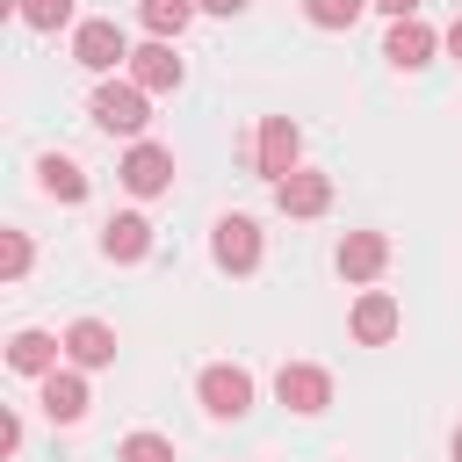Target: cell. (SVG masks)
<instances>
[{
	"instance_id": "6da1fadb",
	"label": "cell",
	"mask_w": 462,
	"mask_h": 462,
	"mask_svg": "<svg viewBox=\"0 0 462 462\" xmlns=\"http://www.w3.org/2000/svg\"><path fill=\"white\" fill-rule=\"evenodd\" d=\"M87 116H94L108 137H137V130L152 123V94H144L137 79H101L94 101H87Z\"/></svg>"
},
{
	"instance_id": "7a4b0ae2",
	"label": "cell",
	"mask_w": 462,
	"mask_h": 462,
	"mask_svg": "<svg viewBox=\"0 0 462 462\" xmlns=\"http://www.w3.org/2000/svg\"><path fill=\"white\" fill-rule=\"evenodd\" d=\"M195 397H202L209 419H245V411H253V375H245L238 361H209V368L195 375Z\"/></svg>"
},
{
	"instance_id": "3957f363",
	"label": "cell",
	"mask_w": 462,
	"mask_h": 462,
	"mask_svg": "<svg viewBox=\"0 0 462 462\" xmlns=\"http://www.w3.org/2000/svg\"><path fill=\"white\" fill-rule=\"evenodd\" d=\"M296 159H303V130H296L289 116H267V123H260V144H253V166L282 188V180L296 173Z\"/></svg>"
},
{
	"instance_id": "277c9868",
	"label": "cell",
	"mask_w": 462,
	"mask_h": 462,
	"mask_svg": "<svg viewBox=\"0 0 462 462\" xmlns=\"http://www.w3.org/2000/svg\"><path fill=\"white\" fill-rule=\"evenodd\" d=\"M209 260H217L224 274H253V267H260V224H253V217H217Z\"/></svg>"
},
{
	"instance_id": "5b68a950",
	"label": "cell",
	"mask_w": 462,
	"mask_h": 462,
	"mask_svg": "<svg viewBox=\"0 0 462 462\" xmlns=\"http://www.w3.org/2000/svg\"><path fill=\"white\" fill-rule=\"evenodd\" d=\"M274 397L289 404V411H325L332 404V375L318 368V361H282V375H274Z\"/></svg>"
},
{
	"instance_id": "8992f818",
	"label": "cell",
	"mask_w": 462,
	"mask_h": 462,
	"mask_svg": "<svg viewBox=\"0 0 462 462\" xmlns=\"http://www.w3.org/2000/svg\"><path fill=\"white\" fill-rule=\"evenodd\" d=\"M116 173H123V188H130V195H166V188H173V152L137 137V144L123 152V166H116Z\"/></svg>"
},
{
	"instance_id": "52a82bcc",
	"label": "cell",
	"mask_w": 462,
	"mask_h": 462,
	"mask_svg": "<svg viewBox=\"0 0 462 462\" xmlns=\"http://www.w3.org/2000/svg\"><path fill=\"white\" fill-rule=\"evenodd\" d=\"M397 325H404V310H397V296H390V289H361V303H354V318H346V332H354L361 346H390V339H397Z\"/></svg>"
},
{
	"instance_id": "ba28073f",
	"label": "cell",
	"mask_w": 462,
	"mask_h": 462,
	"mask_svg": "<svg viewBox=\"0 0 462 462\" xmlns=\"http://www.w3.org/2000/svg\"><path fill=\"white\" fill-rule=\"evenodd\" d=\"M72 58H79L87 72H116V65H130V43H123L116 22H79V29H72Z\"/></svg>"
},
{
	"instance_id": "9c48e42d",
	"label": "cell",
	"mask_w": 462,
	"mask_h": 462,
	"mask_svg": "<svg viewBox=\"0 0 462 462\" xmlns=\"http://www.w3.org/2000/svg\"><path fill=\"white\" fill-rule=\"evenodd\" d=\"M433 51H440V36L411 14V22H390V36H383V58L397 65V72H419V65H433Z\"/></svg>"
},
{
	"instance_id": "30bf717a",
	"label": "cell",
	"mask_w": 462,
	"mask_h": 462,
	"mask_svg": "<svg viewBox=\"0 0 462 462\" xmlns=\"http://www.w3.org/2000/svg\"><path fill=\"white\" fill-rule=\"evenodd\" d=\"M130 79H137L144 94H173V87L188 79V65L173 58V43H159V36H152L144 51H130Z\"/></svg>"
},
{
	"instance_id": "8fae6325",
	"label": "cell",
	"mask_w": 462,
	"mask_h": 462,
	"mask_svg": "<svg viewBox=\"0 0 462 462\" xmlns=\"http://www.w3.org/2000/svg\"><path fill=\"white\" fill-rule=\"evenodd\" d=\"M144 253H152V224H144L137 209H116V217L101 224V260L130 267V260H144Z\"/></svg>"
},
{
	"instance_id": "7c38bea8",
	"label": "cell",
	"mask_w": 462,
	"mask_h": 462,
	"mask_svg": "<svg viewBox=\"0 0 462 462\" xmlns=\"http://www.w3.org/2000/svg\"><path fill=\"white\" fill-rule=\"evenodd\" d=\"M43 419L51 426H79L87 419V375L79 368H51L43 375Z\"/></svg>"
},
{
	"instance_id": "4fadbf2b",
	"label": "cell",
	"mask_w": 462,
	"mask_h": 462,
	"mask_svg": "<svg viewBox=\"0 0 462 462\" xmlns=\"http://www.w3.org/2000/svg\"><path fill=\"white\" fill-rule=\"evenodd\" d=\"M274 202H282V217H325V209H332V180L310 173V166H296V173L274 188Z\"/></svg>"
},
{
	"instance_id": "5bb4252c",
	"label": "cell",
	"mask_w": 462,
	"mask_h": 462,
	"mask_svg": "<svg viewBox=\"0 0 462 462\" xmlns=\"http://www.w3.org/2000/svg\"><path fill=\"white\" fill-rule=\"evenodd\" d=\"M383 267H390V238L383 231H346L339 238V274L346 282H375Z\"/></svg>"
},
{
	"instance_id": "9a60e30c",
	"label": "cell",
	"mask_w": 462,
	"mask_h": 462,
	"mask_svg": "<svg viewBox=\"0 0 462 462\" xmlns=\"http://www.w3.org/2000/svg\"><path fill=\"white\" fill-rule=\"evenodd\" d=\"M65 354H72V368H108V361H116V325L72 318V325H65Z\"/></svg>"
},
{
	"instance_id": "2e32d148",
	"label": "cell",
	"mask_w": 462,
	"mask_h": 462,
	"mask_svg": "<svg viewBox=\"0 0 462 462\" xmlns=\"http://www.w3.org/2000/svg\"><path fill=\"white\" fill-rule=\"evenodd\" d=\"M58 346H65V339H51V332H14V339H7V368L43 383V375L58 368Z\"/></svg>"
},
{
	"instance_id": "e0dca14e",
	"label": "cell",
	"mask_w": 462,
	"mask_h": 462,
	"mask_svg": "<svg viewBox=\"0 0 462 462\" xmlns=\"http://www.w3.org/2000/svg\"><path fill=\"white\" fill-rule=\"evenodd\" d=\"M36 188H43L51 202H87V173H79V159H65V152L36 159Z\"/></svg>"
},
{
	"instance_id": "ac0fdd59",
	"label": "cell",
	"mask_w": 462,
	"mask_h": 462,
	"mask_svg": "<svg viewBox=\"0 0 462 462\" xmlns=\"http://www.w3.org/2000/svg\"><path fill=\"white\" fill-rule=\"evenodd\" d=\"M137 22H144L159 43H173V36L195 22V0H137Z\"/></svg>"
},
{
	"instance_id": "d6986e66",
	"label": "cell",
	"mask_w": 462,
	"mask_h": 462,
	"mask_svg": "<svg viewBox=\"0 0 462 462\" xmlns=\"http://www.w3.org/2000/svg\"><path fill=\"white\" fill-rule=\"evenodd\" d=\"M361 7H368V0H303V14H310L318 29H354Z\"/></svg>"
},
{
	"instance_id": "ffe728a7",
	"label": "cell",
	"mask_w": 462,
	"mask_h": 462,
	"mask_svg": "<svg viewBox=\"0 0 462 462\" xmlns=\"http://www.w3.org/2000/svg\"><path fill=\"white\" fill-rule=\"evenodd\" d=\"M14 14H22L29 29H65V22H72V0H14Z\"/></svg>"
},
{
	"instance_id": "44dd1931",
	"label": "cell",
	"mask_w": 462,
	"mask_h": 462,
	"mask_svg": "<svg viewBox=\"0 0 462 462\" xmlns=\"http://www.w3.org/2000/svg\"><path fill=\"white\" fill-rule=\"evenodd\" d=\"M116 462H173V440H166V433H130V440L116 448Z\"/></svg>"
},
{
	"instance_id": "7402d4cb",
	"label": "cell",
	"mask_w": 462,
	"mask_h": 462,
	"mask_svg": "<svg viewBox=\"0 0 462 462\" xmlns=\"http://www.w3.org/2000/svg\"><path fill=\"white\" fill-rule=\"evenodd\" d=\"M0 274H7V282L29 274V231H0Z\"/></svg>"
},
{
	"instance_id": "603a6c76",
	"label": "cell",
	"mask_w": 462,
	"mask_h": 462,
	"mask_svg": "<svg viewBox=\"0 0 462 462\" xmlns=\"http://www.w3.org/2000/svg\"><path fill=\"white\" fill-rule=\"evenodd\" d=\"M14 448H22V419H14V411H0V455H14Z\"/></svg>"
},
{
	"instance_id": "cb8c5ba5",
	"label": "cell",
	"mask_w": 462,
	"mask_h": 462,
	"mask_svg": "<svg viewBox=\"0 0 462 462\" xmlns=\"http://www.w3.org/2000/svg\"><path fill=\"white\" fill-rule=\"evenodd\" d=\"M368 7H383L390 22H411V14H419V0H368Z\"/></svg>"
},
{
	"instance_id": "d4e9b609",
	"label": "cell",
	"mask_w": 462,
	"mask_h": 462,
	"mask_svg": "<svg viewBox=\"0 0 462 462\" xmlns=\"http://www.w3.org/2000/svg\"><path fill=\"white\" fill-rule=\"evenodd\" d=\"M202 14H245V0H195Z\"/></svg>"
},
{
	"instance_id": "484cf974",
	"label": "cell",
	"mask_w": 462,
	"mask_h": 462,
	"mask_svg": "<svg viewBox=\"0 0 462 462\" xmlns=\"http://www.w3.org/2000/svg\"><path fill=\"white\" fill-rule=\"evenodd\" d=\"M440 43H448V58H462V14H455V29H448Z\"/></svg>"
},
{
	"instance_id": "4316f807",
	"label": "cell",
	"mask_w": 462,
	"mask_h": 462,
	"mask_svg": "<svg viewBox=\"0 0 462 462\" xmlns=\"http://www.w3.org/2000/svg\"><path fill=\"white\" fill-rule=\"evenodd\" d=\"M448 455H455V462H462V426H455V448H448Z\"/></svg>"
}]
</instances>
